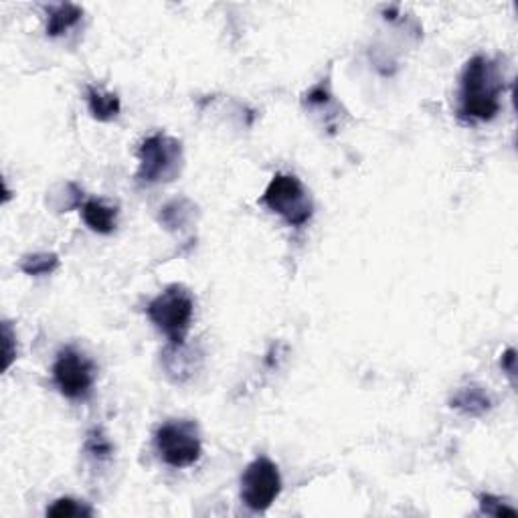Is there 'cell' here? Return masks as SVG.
Wrapping results in <instances>:
<instances>
[{"label":"cell","mask_w":518,"mask_h":518,"mask_svg":"<svg viewBox=\"0 0 518 518\" xmlns=\"http://www.w3.org/2000/svg\"><path fill=\"white\" fill-rule=\"evenodd\" d=\"M503 91L504 73L500 65L488 55H474L460 75L457 118L465 122H490L503 108Z\"/></svg>","instance_id":"cell-1"},{"label":"cell","mask_w":518,"mask_h":518,"mask_svg":"<svg viewBox=\"0 0 518 518\" xmlns=\"http://www.w3.org/2000/svg\"><path fill=\"white\" fill-rule=\"evenodd\" d=\"M150 322L168 339V344H185L195 316V298L183 283H170L146 306Z\"/></svg>","instance_id":"cell-2"},{"label":"cell","mask_w":518,"mask_h":518,"mask_svg":"<svg viewBox=\"0 0 518 518\" xmlns=\"http://www.w3.org/2000/svg\"><path fill=\"white\" fill-rule=\"evenodd\" d=\"M183 167V144L177 138L157 132L146 138L138 149L136 180L140 185L170 183Z\"/></svg>","instance_id":"cell-3"},{"label":"cell","mask_w":518,"mask_h":518,"mask_svg":"<svg viewBox=\"0 0 518 518\" xmlns=\"http://www.w3.org/2000/svg\"><path fill=\"white\" fill-rule=\"evenodd\" d=\"M262 205L278 215L290 227H304L314 215V201L296 175L278 172L262 195Z\"/></svg>","instance_id":"cell-4"},{"label":"cell","mask_w":518,"mask_h":518,"mask_svg":"<svg viewBox=\"0 0 518 518\" xmlns=\"http://www.w3.org/2000/svg\"><path fill=\"white\" fill-rule=\"evenodd\" d=\"M154 446L160 460L170 468H188L203 456L198 426L191 419H172L162 423L154 434Z\"/></svg>","instance_id":"cell-5"},{"label":"cell","mask_w":518,"mask_h":518,"mask_svg":"<svg viewBox=\"0 0 518 518\" xmlns=\"http://www.w3.org/2000/svg\"><path fill=\"white\" fill-rule=\"evenodd\" d=\"M53 383L67 399L85 401L96 385V365L82 350L65 347L53 362Z\"/></svg>","instance_id":"cell-6"},{"label":"cell","mask_w":518,"mask_h":518,"mask_svg":"<svg viewBox=\"0 0 518 518\" xmlns=\"http://www.w3.org/2000/svg\"><path fill=\"white\" fill-rule=\"evenodd\" d=\"M282 494V476L270 457L259 456L241 474V503L249 511L265 513Z\"/></svg>","instance_id":"cell-7"},{"label":"cell","mask_w":518,"mask_h":518,"mask_svg":"<svg viewBox=\"0 0 518 518\" xmlns=\"http://www.w3.org/2000/svg\"><path fill=\"white\" fill-rule=\"evenodd\" d=\"M492 395L486 391V387L470 383L465 387H460L454 393L450 399V405L456 409L464 413L468 417H482L492 409Z\"/></svg>","instance_id":"cell-8"},{"label":"cell","mask_w":518,"mask_h":518,"mask_svg":"<svg viewBox=\"0 0 518 518\" xmlns=\"http://www.w3.org/2000/svg\"><path fill=\"white\" fill-rule=\"evenodd\" d=\"M197 355L185 344H168L167 350L162 355L164 369H167V375L177 383H185L195 375L197 370Z\"/></svg>","instance_id":"cell-9"},{"label":"cell","mask_w":518,"mask_h":518,"mask_svg":"<svg viewBox=\"0 0 518 518\" xmlns=\"http://www.w3.org/2000/svg\"><path fill=\"white\" fill-rule=\"evenodd\" d=\"M82 217L83 223L91 231L100 233V235H110L116 231L118 225V209L108 205L101 198H90L82 205Z\"/></svg>","instance_id":"cell-10"},{"label":"cell","mask_w":518,"mask_h":518,"mask_svg":"<svg viewBox=\"0 0 518 518\" xmlns=\"http://www.w3.org/2000/svg\"><path fill=\"white\" fill-rule=\"evenodd\" d=\"M83 8L65 3L47 8V34L49 37H62L67 31H72L77 23L82 21Z\"/></svg>","instance_id":"cell-11"},{"label":"cell","mask_w":518,"mask_h":518,"mask_svg":"<svg viewBox=\"0 0 518 518\" xmlns=\"http://www.w3.org/2000/svg\"><path fill=\"white\" fill-rule=\"evenodd\" d=\"M85 100H88V110L91 118H96L98 122H111V120L118 118L120 110H122V103H120L116 93H110L100 88H88Z\"/></svg>","instance_id":"cell-12"},{"label":"cell","mask_w":518,"mask_h":518,"mask_svg":"<svg viewBox=\"0 0 518 518\" xmlns=\"http://www.w3.org/2000/svg\"><path fill=\"white\" fill-rule=\"evenodd\" d=\"M193 203L185 201V198L172 201L160 209V223L167 229H185L193 221Z\"/></svg>","instance_id":"cell-13"},{"label":"cell","mask_w":518,"mask_h":518,"mask_svg":"<svg viewBox=\"0 0 518 518\" xmlns=\"http://www.w3.org/2000/svg\"><path fill=\"white\" fill-rule=\"evenodd\" d=\"M85 454L91 462L96 464H103V462H110L111 456H114V444L110 442V437L103 434L100 427H93L88 437H85V446H83Z\"/></svg>","instance_id":"cell-14"},{"label":"cell","mask_w":518,"mask_h":518,"mask_svg":"<svg viewBox=\"0 0 518 518\" xmlns=\"http://www.w3.org/2000/svg\"><path fill=\"white\" fill-rule=\"evenodd\" d=\"M59 267V257L55 254H33L21 259V272L31 278L51 275Z\"/></svg>","instance_id":"cell-15"},{"label":"cell","mask_w":518,"mask_h":518,"mask_svg":"<svg viewBox=\"0 0 518 518\" xmlns=\"http://www.w3.org/2000/svg\"><path fill=\"white\" fill-rule=\"evenodd\" d=\"M47 516H57V518H83V516H93V511L88 506L80 503V500L73 498H59L53 504L47 508Z\"/></svg>","instance_id":"cell-16"},{"label":"cell","mask_w":518,"mask_h":518,"mask_svg":"<svg viewBox=\"0 0 518 518\" xmlns=\"http://www.w3.org/2000/svg\"><path fill=\"white\" fill-rule=\"evenodd\" d=\"M480 506H482V513L488 514V516H516V508L508 506L503 500L492 496V494H482L480 496Z\"/></svg>","instance_id":"cell-17"},{"label":"cell","mask_w":518,"mask_h":518,"mask_svg":"<svg viewBox=\"0 0 518 518\" xmlns=\"http://www.w3.org/2000/svg\"><path fill=\"white\" fill-rule=\"evenodd\" d=\"M3 341H5V365L3 369L8 370V367L13 365V360L16 357V350H13V341H14V336H13V331H11V324L5 322L3 324Z\"/></svg>","instance_id":"cell-18"},{"label":"cell","mask_w":518,"mask_h":518,"mask_svg":"<svg viewBox=\"0 0 518 518\" xmlns=\"http://www.w3.org/2000/svg\"><path fill=\"white\" fill-rule=\"evenodd\" d=\"M500 367L506 373V377L511 379V383H516V350L514 349H508L503 359H500Z\"/></svg>","instance_id":"cell-19"}]
</instances>
